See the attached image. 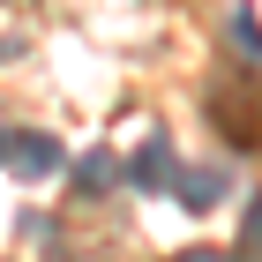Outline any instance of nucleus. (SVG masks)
I'll use <instances>...</instances> for the list:
<instances>
[{"instance_id":"obj_1","label":"nucleus","mask_w":262,"mask_h":262,"mask_svg":"<svg viewBox=\"0 0 262 262\" xmlns=\"http://www.w3.org/2000/svg\"><path fill=\"white\" fill-rule=\"evenodd\" d=\"M0 165L23 172V180H45V172H60V142L53 135H0Z\"/></svg>"},{"instance_id":"obj_2","label":"nucleus","mask_w":262,"mask_h":262,"mask_svg":"<svg viewBox=\"0 0 262 262\" xmlns=\"http://www.w3.org/2000/svg\"><path fill=\"white\" fill-rule=\"evenodd\" d=\"M127 172H135V187H172V180H180L172 142H165V135H142V150H135V165H127Z\"/></svg>"},{"instance_id":"obj_3","label":"nucleus","mask_w":262,"mask_h":262,"mask_svg":"<svg viewBox=\"0 0 262 262\" xmlns=\"http://www.w3.org/2000/svg\"><path fill=\"white\" fill-rule=\"evenodd\" d=\"M172 187H180V210L202 217V210H217V202H225V165H195V172H180Z\"/></svg>"},{"instance_id":"obj_4","label":"nucleus","mask_w":262,"mask_h":262,"mask_svg":"<svg viewBox=\"0 0 262 262\" xmlns=\"http://www.w3.org/2000/svg\"><path fill=\"white\" fill-rule=\"evenodd\" d=\"M225 38H232V53H240L247 68H262V23L247 15V8H232V15H225Z\"/></svg>"},{"instance_id":"obj_5","label":"nucleus","mask_w":262,"mask_h":262,"mask_svg":"<svg viewBox=\"0 0 262 262\" xmlns=\"http://www.w3.org/2000/svg\"><path fill=\"white\" fill-rule=\"evenodd\" d=\"M240 247H247V255H262V195H255V210H247V225H240Z\"/></svg>"}]
</instances>
